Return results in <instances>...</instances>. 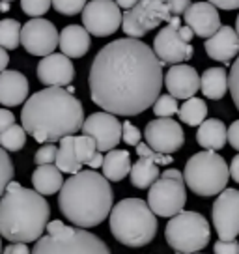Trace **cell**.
<instances>
[{
	"label": "cell",
	"instance_id": "1",
	"mask_svg": "<svg viewBox=\"0 0 239 254\" xmlns=\"http://www.w3.org/2000/svg\"><path fill=\"white\" fill-rule=\"evenodd\" d=\"M92 101L112 116H136L153 107L163 88V64L140 40L121 38L96 55L90 75Z\"/></svg>",
	"mask_w": 239,
	"mask_h": 254
},
{
	"label": "cell",
	"instance_id": "2",
	"mask_svg": "<svg viewBox=\"0 0 239 254\" xmlns=\"http://www.w3.org/2000/svg\"><path fill=\"white\" fill-rule=\"evenodd\" d=\"M23 129L36 142L55 144L82 129V103L64 88H45L26 99L21 112Z\"/></svg>",
	"mask_w": 239,
	"mask_h": 254
},
{
	"label": "cell",
	"instance_id": "3",
	"mask_svg": "<svg viewBox=\"0 0 239 254\" xmlns=\"http://www.w3.org/2000/svg\"><path fill=\"white\" fill-rule=\"evenodd\" d=\"M112 190L109 180L96 170H80L64 182L58 196L60 211L77 228H94L112 211Z\"/></svg>",
	"mask_w": 239,
	"mask_h": 254
},
{
	"label": "cell",
	"instance_id": "4",
	"mask_svg": "<svg viewBox=\"0 0 239 254\" xmlns=\"http://www.w3.org/2000/svg\"><path fill=\"white\" fill-rule=\"evenodd\" d=\"M51 207L40 192L9 182L0 198V238L13 243L38 241L45 232Z\"/></svg>",
	"mask_w": 239,
	"mask_h": 254
},
{
	"label": "cell",
	"instance_id": "5",
	"mask_svg": "<svg viewBox=\"0 0 239 254\" xmlns=\"http://www.w3.org/2000/svg\"><path fill=\"white\" fill-rule=\"evenodd\" d=\"M111 234L127 247H144L157 234V219L140 198H123L111 211Z\"/></svg>",
	"mask_w": 239,
	"mask_h": 254
},
{
	"label": "cell",
	"instance_id": "6",
	"mask_svg": "<svg viewBox=\"0 0 239 254\" xmlns=\"http://www.w3.org/2000/svg\"><path fill=\"white\" fill-rule=\"evenodd\" d=\"M30 254H112L109 245L96 234L77 226H65L62 221H51Z\"/></svg>",
	"mask_w": 239,
	"mask_h": 254
},
{
	"label": "cell",
	"instance_id": "7",
	"mask_svg": "<svg viewBox=\"0 0 239 254\" xmlns=\"http://www.w3.org/2000/svg\"><path fill=\"white\" fill-rule=\"evenodd\" d=\"M228 180V165L217 151H198L185 163L183 182L194 194L202 198L221 194L226 189Z\"/></svg>",
	"mask_w": 239,
	"mask_h": 254
},
{
	"label": "cell",
	"instance_id": "8",
	"mask_svg": "<svg viewBox=\"0 0 239 254\" xmlns=\"http://www.w3.org/2000/svg\"><path fill=\"white\" fill-rule=\"evenodd\" d=\"M165 238L176 253L194 254L209 243L211 230L204 215L196 211H179L170 217L165 228Z\"/></svg>",
	"mask_w": 239,
	"mask_h": 254
},
{
	"label": "cell",
	"instance_id": "9",
	"mask_svg": "<svg viewBox=\"0 0 239 254\" xmlns=\"http://www.w3.org/2000/svg\"><path fill=\"white\" fill-rule=\"evenodd\" d=\"M185 200H187V190H185L183 174L176 168L165 170L148 192V206L153 215L159 217H174L179 211H183Z\"/></svg>",
	"mask_w": 239,
	"mask_h": 254
},
{
	"label": "cell",
	"instance_id": "10",
	"mask_svg": "<svg viewBox=\"0 0 239 254\" xmlns=\"http://www.w3.org/2000/svg\"><path fill=\"white\" fill-rule=\"evenodd\" d=\"M194 38L192 30L187 24H181L179 17H174L163 30L155 36L153 40V53L159 58V62L170 64H181L191 60L194 55V49L191 45V40Z\"/></svg>",
	"mask_w": 239,
	"mask_h": 254
},
{
	"label": "cell",
	"instance_id": "11",
	"mask_svg": "<svg viewBox=\"0 0 239 254\" xmlns=\"http://www.w3.org/2000/svg\"><path fill=\"white\" fill-rule=\"evenodd\" d=\"M174 15L165 0H140L135 8L127 9L121 15V28L125 36L138 40L161 23H170Z\"/></svg>",
	"mask_w": 239,
	"mask_h": 254
},
{
	"label": "cell",
	"instance_id": "12",
	"mask_svg": "<svg viewBox=\"0 0 239 254\" xmlns=\"http://www.w3.org/2000/svg\"><path fill=\"white\" fill-rule=\"evenodd\" d=\"M82 26L97 38L111 36L121 26V9L114 0H90L82 9Z\"/></svg>",
	"mask_w": 239,
	"mask_h": 254
},
{
	"label": "cell",
	"instance_id": "13",
	"mask_svg": "<svg viewBox=\"0 0 239 254\" xmlns=\"http://www.w3.org/2000/svg\"><path fill=\"white\" fill-rule=\"evenodd\" d=\"M211 219L217 236L223 241H232L239 236V190L224 189L211 207Z\"/></svg>",
	"mask_w": 239,
	"mask_h": 254
},
{
	"label": "cell",
	"instance_id": "14",
	"mask_svg": "<svg viewBox=\"0 0 239 254\" xmlns=\"http://www.w3.org/2000/svg\"><path fill=\"white\" fill-rule=\"evenodd\" d=\"M21 43L28 55L45 58L58 47V30L47 19H30L21 26Z\"/></svg>",
	"mask_w": 239,
	"mask_h": 254
},
{
	"label": "cell",
	"instance_id": "15",
	"mask_svg": "<svg viewBox=\"0 0 239 254\" xmlns=\"http://www.w3.org/2000/svg\"><path fill=\"white\" fill-rule=\"evenodd\" d=\"M144 138L153 151L163 155H172L185 142L183 129L172 118H155L148 122L144 129Z\"/></svg>",
	"mask_w": 239,
	"mask_h": 254
},
{
	"label": "cell",
	"instance_id": "16",
	"mask_svg": "<svg viewBox=\"0 0 239 254\" xmlns=\"http://www.w3.org/2000/svg\"><path fill=\"white\" fill-rule=\"evenodd\" d=\"M82 135L92 136L97 144V151H111L121 140V124L109 112H94L82 124Z\"/></svg>",
	"mask_w": 239,
	"mask_h": 254
},
{
	"label": "cell",
	"instance_id": "17",
	"mask_svg": "<svg viewBox=\"0 0 239 254\" xmlns=\"http://www.w3.org/2000/svg\"><path fill=\"white\" fill-rule=\"evenodd\" d=\"M36 73L41 84H45L47 88H64L75 79V67L71 60L62 53H53L45 56L38 64Z\"/></svg>",
	"mask_w": 239,
	"mask_h": 254
},
{
	"label": "cell",
	"instance_id": "18",
	"mask_svg": "<svg viewBox=\"0 0 239 254\" xmlns=\"http://www.w3.org/2000/svg\"><path fill=\"white\" fill-rule=\"evenodd\" d=\"M165 86L174 99H191L200 90V75L187 64H176L163 77Z\"/></svg>",
	"mask_w": 239,
	"mask_h": 254
},
{
	"label": "cell",
	"instance_id": "19",
	"mask_svg": "<svg viewBox=\"0 0 239 254\" xmlns=\"http://www.w3.org/2000/svg\"><path fill=\"white\" fill-rule=\"evenodd\" d=\"M187 26L198 38H211L221 28V15L209 2H194L183 13Z\"/></svg>",
	"mask_w": 239,
	"mask_h": 254
},
{
	"label": "cell",
	"instance_id": "20",
	"mask_svg": "<svg viewBox=\"0 0 239 254\" xmlns=\"http://www.w3.org/2000/svg\"><path fill=\"white\" fill-rule=\"evenodd\" d=\"M204 49L211 60L230 64L239 53V36L232 26H221L211 38H207Z\"/></svg>",
	"mask_w": 239,
	"mask_h": 254
},
{
	"label": "cell",
	"instance_id": "21",
	"mask_svg": "<svg viewBox=\"0 0 239 254\" xmlns=\"http://www.w3.org/2000/svg\"><path fill=\"white\" fill-rule=\"evenodd\" d=\"M28 97V79L21 71L0 73V103L4 107H19Z\"/></svg>",
	"mask_w": 239,
	"mask_h": 254
},
{
	"label": "cell",
	"instance_id": "22",
	"mask_svg": "<svg viewBox=\"0 0 239 254\" xmlns=\"http://www.w3.org/2000/svg\"><path fill=\"white\" fill-rule=\"evenodd\" d=\"M90 34L80 24H69L58 34V47L67 58H82L90 51Z\"/></svg>",
	"mask_w": 239,
	"mask_h": 254
},
{
	"label": "cell",
	"instance_id": "23",
	"mask_svg": "<svg viewBox=\"0 0 239 254\" xmlns=\"http://www.w3.org/2000/svg\"><path fill=\"white\" fill-rule=\"evenodd\" d=\"M228 129L224 126V122L217 118L211 120H204L198 126V131H196V142L206 148L209 151H217L223 150L226 142H228Z\"/></svg>",
	"mask_w": 239,
	"mask_h": 254
},
{
	"label": "cell",
	"instance_id": "24",
	"mask_svg": "<svg viewBox=\"0 0 239 254\" xmlns=\"http://www.w3.org/2000/svg\"><path fill=\"white\" fill-rule=\"evenodd\" d=\"M32 185L36 192H40L41 196H49V194H55L62 189L64 178L55 165H43V167H38L34 170Z\"/></svg>",
	"mask_w": 239,
	"mask_h": 254
},
{
	"label": "cell",
	"instance_id": "25",
	"mask_svg": "<svg viewBox=\"0 0 239 254\" xmlns=\"http://www.w3.org/2000/svg\"><path fill=\"white\" fill-rule=\"evenodd\" d=\"M103 176L109 182H121L131 172V155L127 150H111L103 157Z\"/></svg>",
	"mask_w": 239,
	"mask_h": 254
},
{
	"label": "cell",
	"instance_id": "26",
	"mask_svg": "<svg viewBox=\"0 0 239 254\" xmlns=\"http://www.w3.org/2000/svg\"><path fill=\"white\" fill-rule=\"evenodd\" d=\"M202 94L207 99H223L228 92V73L224 67H209L200 79Z\"/></svg>",
	"mask_w": 239,
	"mask_h": 254
},
{
	"label": "cell",
	"instance_id": "27",
	"mask_svg": "<svg viewBox=\"0 0 239 254\" xmlns=\"http://www.w3.org/2000/svg\"><path fill=\"white\" fill-rule=\"evenodd\" d=\"M131 183L136 189H150L159 178V167L146 157H140L135 165H131Z\"/></svg>",
	"mask_w": 239,
	"mask_h": 254
},
{
	"label": "cell",
	"instance_id": "28",
	"mask_svg": "<svg viewBox=\"0 0 239 254\" xmlns=\"http://www.w3.org/2000/svg\"><path fill=\"white\" fill-rule=\"evenodd\" d=\"M55 167L60 172H65V174L80 172L82 165L75 157V136H64L60 140V146H58V151H56Z\"/></svg>",
	"mask_w": 239,
	"mask_h": 254
},
{
	"label": "cell",
	"instance_id": "29",
	"mask_svg": "<svg viewBox=\"0 0 239 254\" xmlns=\"http://www.w3.org/2000/svg\"><path fill=\"white\" fill-rule=\"evenodd\" d=\"M75 157L80 165L90 168H99L103 165V155L97 151V144L92 136H75Z\"/></svg>",
	"mask_w": 239,
	"mask_h": 254
},
{
	"label": "cell",
	"instance_id": "30",
	"mask_svg": "<svg viewBox=\"0 0 239 254\" xmlns=\"http://www.w3.org/2000/svg\"><path fill=\"white\" fill-rule=\"evenodd\" d=\"M178 116H179V120H181L183 124H187V126H191V127L200 126L207 116L206 101L200 99V97L187 99V101L178 109Z\"/></svg>",
	"mask_w": 239,
	"mask_h": 254
},
{
	"label": "cell",
	"instance_id": "31",
	"mask_svg": "<svg viewBox=\"0 0 239 254\" xmlns=\"http://www.w3.org/2000/svg\"><path fill=\"white\" fill-rule=\"evenodd\" d=\"M21 45V23L15 19L0 21V47L13 51Z\"/></svg>",
	"mask_w": 239,
	"mask_h": 254
},
{
	"label": "cell",
	"instance_id": "32",
	"mask_svg": "<svg viewBox=\"0 0 239 254\" xmlns=\"http://www.w3.org/2000/svg\"><path fill=\"white\" fill-rule=\"evenodd\" d=\"M24 144H26V131L23 129V126L13 124L4 133H0V148L2 150L19 151L24 148Z\"/></svg>",
	"mask_w": 239,
	"mask_h": 254
},
{
	"label": "cell",
	"instance_id": "33",
	"mask_svg": "<svg viewBox=\"0 0 239 254\" xmlns=\"http://www.w3.org/2000/svg\"><path fill=\"white\" fill-rule=\"evenodd\" d=\"M178 99H174L170 94L159 95L153 103V112L157 118H172L174 114H178Z\"/></svg>",
	"mask_w": 239,
	"mask_h": 254
},
{
	"label": "cell",
	"instance_id": "34",
	"mask_svg": "<svg viewBox=\"0 0 239 254\" xmlns=\"http://www.w3.org/2000/svg\"><path fill=\"white\" fill-rule=\"evenodd\" d=\"M13 174H15V168H13V163L9 159L8 151L0 148V196L4 194L8 183L13 180Z\"/></svg>",
	"mask_w": 239,
	"mask_h": 254
},
{
	"label": "cell",
	"instance_id": "35",
	"mask_svg": "<svg viewBox=\"0 0 239 254\" xmlns=\"http://www.w3.org/2000/svg\"><path fill=\"white\" fill-rule=\"evenodd\" d=\"M51 6H53L51 0H21V9L26 15L34 17V19L45 15L51 9Z\"/></svg>",
	"mask_w": 239,
	"mask_h": 254
},
{
	"label": "cell",
	"instance_id": "36",
	"mask_svg": "<svg viewBox=\"0 0 239 254\" xmlns=\"http://www.w3.org/2000/svg\"><path fill=\"white\" fill-rule=\"evenodd\" d=\"M51 4L62 15H77L84 9L86 0H51Z\"/></svg>",
	"mask_w": 239,
	"mask_h": 254
},
{
	"label": "cell",
	"instance_id": "37",
	"mask_svg": "<svg viewBox=\"0 0 239 254\" xmlns=\"http://www.w3.org/2000/svg\"><path fill=\"white\" fill-rule=\"evenodd\" d=\"M135 148H136L138 157L150 159V161H153L157 167H159V165H170V163L174 161V157H172V155H163V153H157V151H153L146 142H138Z\"/></svg>",
	"mask_w": 239,
	"mask_h": 254
},
{
	"label": "cell",
	"instance_id": "38",
	"mask_svg": "<svg viewBox=\"0 0 239 254\" xmlns=\"http://www.w3.org/2000/svg\"><path fill=\"white\" fill-rule=\"evenodd\" d=\"M56 151H58V148H56L55 144H43L40 150L36 151V155H34V163H36V167L55 165Z\"/></svg>",
	"mask_w": 239,
	"mask_h": 254
},
{
	"label": "cell",
	"instance_id": "39",
	"mask_svg": "<svg viewBox=\"0 0 239 254\" xmlns=\"http://www.w3.org/2000/svg\"><path fill=\"white\" fill-rule=\"evenodd\" d=\"M228 90L232 94V99H234V105L238 107L239 111V56L238 60L232 64V71L228 75Z\"/></svg>",
	"mask_w": 239,
	"mask_h": 254
},
{
	"label": "cell",
	"instance_id": "40",
	"mask_svg": "<svg viewBox=\"0 0 239 254\" xmlns=\"http://www.w3.org/2000/svg\"><path fill=\"white\" fill-rule=\"evenodd\" d=\"M142 138V133L138 131V127H135L131 122H123L121 124V140L127 146H136Z\"/></svg>",
	"mask_w": 239,
	"mask_h": 254
},
{
	"label": "cell",
	"instance_id": "41",
	"mask_svg": "<svg viewBox=\"0 0 239 254\" xmlns=\"http://www.w3.org/2000/svg\"><path fill=\"white\" fill-rule=\"evenodd\" d=\"M213 251L215 254H239V243L238 241H217L215 245H213Z\"/></svg>",
	"mask_w": 239,
	"mask_h": 254
},
{
	"label": "cell",
	"instance_id": "42",
	"mask_svg": "<svg viewBox=\"0 0 239 254\" xmlns=\"http://www.w3.org/2000/svg\"><path fill=\"white\" fill-rule=\"evenodd\" d=\"M165 2L168 4V8H170L174 17L183 15L185 11H187V8L191 6V0H165Z\"/></svg>",
	"mask_w": 239,
	"mask_h": 254
},
{
	"label": "cell",
	"instance_id": "43",
	"mask_svg": "<svg viewBox=\"0 0 239 254\" xmlns=\"http://www.w3.org/2000/svg\"><path fill=\"white\" fill-rule=\"evenodd\" d=\"M15 124V116L13 112H9L8 109H0V133H4L8 127Z\"/></svg>",
	"mask_w": 239,
	"mask_h": 254
},
{
	"label": "cell",
	"instance_id": "44",
	"mask_svg": "<svg viewBox=\"0 0 239 254\" xmlns=\"http://www.w3.org/2000/svg\"><path fill=\"white\" fill-rule=\"evenodd\" d=\"M228 142L232 144L234 150L239 151V120H236L230 127H228Z\"/></svg>",
	"mask_w": 239,
	"mask_h": 254
},
{
	"label": "cell",
	"instance_id": "45",
	"mask_svg": "<svg viewBox=\"0 0 239 254\" xmlns=\"http://www.w3.org/2000/svg\"><path fill=\"white\" fill-rule=\"evenodd\" d=\"M2 254H30V249L26 243H11L2 251Z\"/></svg>",
	"mask_w": 239,
	"mask_h": 254
},
{
	"label": "cell",
	"instance_id": "46",
	"mask_svg": "<svg viewBox=\"0 0 239 254\" xmlns=\"http://www.w3.org/2000/svg\"><path fill=\"white\" fill-rule=\"evenodd\" d=\"M211 6L221 9H238L239 8V0H207Z\"/></svg>",
	"mask_w": 239,
	"mask_h": 254
},
{
	"label": "cell",
	"instance_id": "47",
	"mask_svg": "<svg viewBox=\"0 0 239 254\" xmlns=\"http://www.w3.org/2000/svg\"><path fill=\"white\" fill-rule=\"evenodd\" d=\"M228 170H230L232 180L239 183V153L234 159H232V165L228 167Z\"/></svg>",
	"mask_w": 239,
	"mask_h": 254
},
{
	"label": "cell",
	"instance_id": "48",
	"mask_svg": "<svg viewBox=\"0 0 239 254\" xmlns=\"http://www.w3.org/2000/svg\"><path fill=\"white\" fill-rule=\"evenodd\" d=\"M8 64H9V55H8V51H6V49L0 47V73L6 71Z\"/></svg>",
	"mask_w": 239,
	"mask_h": 254
},
{
	"label": "cell",
	"instance_id": "49",
	"mask_svg": "<svg viewBox=\"0 0 239 254\" xmlns=\"http://www.w3.org/2000/svg\"><path fill=\"white\" fill-rule=\"evenodd\" d=\"M114 2H116V6H118L120 9L123 8L125 11H127V9L135 8V6L138 4V2H140V0H114Z\"/></svg>",
	"mask_w": 239,
	"mask_h": 254
},
{
	"label": "cell",
	"instance_id": "50",
	"mask_svg": "<svg viewBox=\"0 0 239 254\" xmlns=\"http://www.w3.org/2000/svg\"><path fill=\"white\" fill-rule=\"evenodd\" d=\"M9 9V2H0V11H8Z\"/></svg>",
	"mask_w": 239,
	"mask_h": 254
},
{
	"label": "cell",
	"instance_id": "51",
	"mask_svg": "<svg viewBox=\"0 0 239 254\" xmlns=\"http://www.w3.org/2000/svg\"><path fill=\"white\" fill-rule=\"evenodd\" d=\"M236 34L239 36V15H238V19H236Z\"/></svg>",
	"mask_w": 239,
	"mask_h": 254
},
{
	"label": "cell",
	"instance_id": "52",
	"mask_svg": "<svg viewBox=\"0 0 239 254\" xmlns=\"http://www.w3.org/2000/svg\"><path fill=\"white\" fill-rule=\"evenodd\" d=\"M0 253H2V239H0Z\"/></svg>",
	"mask_w": 239,
	"mask_h": 254
},
{
	"label": "cell",
	"instance_id": "53",
	"mask_svg": "<svg viewBox=\"0 0 239 254\" xmlns=\"http://www.w3.org/2000/svg\"><path fill=\"white\" fill-rule=\"evenodd\" d=\"M0 2H11V0H0Z\"/></svg>",
	"mask_w": 239,
	"mask_h": 254
},
{
	"label": "cell",
	"instance_id": "54",
	"mask_svg": "<svg viewBox=\"0 0 239 254\" xmlns=\"http://www.w3.org/2000/svg\"><path fill=\"white\" fill-rule=\"evenodd\" d=\"M194 254H200V253H194Z\"/></svg>",
	"mask_w": 239,
	"mask_h": 254
}]
</instances>
